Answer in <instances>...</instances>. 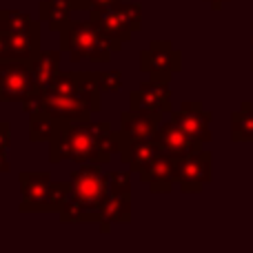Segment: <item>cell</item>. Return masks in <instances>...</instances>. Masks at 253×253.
<instances>
[{
  "label": "cell",
  "mask_w": 253,
  "mask_h": 253,
  "mask_svg": "<svg viewBox=\"0 0 253 253\" xmlns=\"http://www.w3.org/2000/svg\"><path fill=\"white\" fill-rule=\"evenodd\" d=\"M53 135L49 140V162L58 165L62 160L87 165L100 162L109 165L111 158L120 153L118 131L111 129L109 120L100 123H74L67 118H53Z\"/></svg>",
  "instance_id": "obj_1"
},
{
  "label": "cell",
  "mask_w": 253,
  "mask_h": 253,
  "mask_svg": "<svg viewBox=\"0 0 253 253\" xmlns=\"http://www.w3.org/2000/svg\"><path fill=\"white\" fill-rule=\"evenodd\" d=\"M31 91V60H0V102H22Z\"/></svg>",
  "instance_id": "obj_7"
},
{
  "label": "cell",
  "mask_w": 253,
  "mask_h": 253,
  "mask_svg": "<svg viewBox=\"0 0 253 253\" xmlns=\"http://www.w3.org/2000/svg\"><path fill=\"white\" fill-rule=\"evenodd\" d=\"M178 169H180V158L162 151L160 156L153 158V162L142 173H138V178L153 193H169L173 191V184H178Z\"/></svg>",
  "instance_id": "obj_12"
},
{
  "label": "cell",
  "mask_w": 253,
  "mask_h": 253,
  "mask_svg": "<svg viewBox=\"0 0 253 253\" xmlns=\"http://www.w3.org/2000/svg\"><path fill=\"white\" fill-rule=\"evenodd\" d=\"M162 116L165 114H160V111H123L120 114V131L135 140L153 138L158 126L162 125Z\"/></svg>",
  "instance_id": "obj_15"
},
{
  "label": "cell",
  "mask_w": 253,
  "mask_h": 253,
  "mask_svg": "<svg viewBox=\"0 0 253 253\" xmlns=\"http://www.w3.org/2000/svg\"><path fill=\"white\" fill-rule=\"evenodd\" d=\"M171 120H173L180 129L187 131L189 135L198 138L202 144L213 140V133H211V129H209L211 120H213V114L207 111L200 100H184L178 111H171Z\"/></svg>",
  "instance_id": "obj_10"
},
{
  "label": "cell",
  "mask_w": 253,
  "mask_h": 253,
  "mask_svg": "<svg viewBox=\"0 0 253 253\" xmlns=\"http://www.w3.org/2000/svg\"><path fill=\"white\" fill-rule=\"evenodd\" d=\"M129 109H133V111H160V114L173 111V107H171L169 83H162V80H156V78L142 80L140 87L129 93Z\"/></svg>",
  "instance_id": "obj_9"
},
{
  "label": "cell",
  "mask_w": 253,
  "mask_h": 253,
  "mask_svg": "<svg viewBox=\"0 0 253 253\" xmlns=\"http://www.w3.org/2000/svg\"><path fill=\"white\" fill-rule=\"evenodd\" d=\"M58 34H60V49L67 51L71 62H109L114 56V51L107 44V38L98 31L91 18L89 20H69Z\"/></svg>",
  "instance_id": "obj_3"
},
{
  "label": "cell",
  "mask_w": 253,
  "mask_h": 253,
  "mask_svg": "<svg viewBox=\"0 0 253 253\" xmlns=\"http://www.w3.org/2000/svg\"><path fill=\"white\" fill-rule=\"evenodd\" d=\"M213 180V153L202 149L198 153L180 158L178 187L182 193H200L205 184Z\"/></svg>",
  "instance_id": "obj_8"
},
{
  "label": "cell",
  "mask_w": 253,
  "mask_h": 253,
  "mask_svg": "<svg viewBox=\"0 0 253 253\" xmlns=\"http://www.w3.org/2000/svg\"><path fill=\"white\" fill-rule=\"evenodd\" d=\"M40 98V111L49 114L51 118H67L74 123H89L96 114L93 107L78 93H58L53 89L36 91Z\"/></svg>",
  "instance_id": "obj_5"
},
{
  "label": "cell",
  "mask_w": 253,
  "mask_h": 253,
  "mask_svg": "<svg viewBox=\"0 0 253 253\" xmlns=\"http://www.w3.org/2000/svg\"><path fill=\"white\" fill-rule=\"evenodd\" d=\"M4 53H7V34L0 29V60H4Z\"/></svg>",
  "instance_id": "obj_30"
},
{
  "label": "cell",
  "mask_w": 253,
  "mask_h": 253,
  "mask_svg": "<svg viewBox=\"0 0 253 253\" xmlns=\"http://www.w3.org/2000/svg\"><path fill=\"white\" fill-rule=\"evenodd\" d=\"M40 53V27L31 31L7 34V53L4 60H34Z\"/></svg>",
  "instance_id": "obj_17"
},
{
  "label": "cell",
  "mask_w": 253,
  "mask_h": 253,
  "mask_svg": "<svg viewBox=\"0 0 253 253\" xmlns=\"http://www.w3.org/2000/svg\"><path fill=\"white\" fill-rule=\"evenodd\" d=\"M40 27L38 20L27 16L25 11H16V9H2L0 11V29L4 34H16V31H31Z\"/></svg>",
  "instance_id": "obj_21"
},
{
  "label": "cell",
  "mask_w": 253,
  "mask_h": 253,
  "mask_svg": "<svg viewBox=\"0 0 253 253\" xmlns=\"http://www.w3.org/2000/svg\"><path fill=\"white\" fill-rule=\"evenodd\" d=\"M109 196V178L102 173L100 162H87L78 171L71 173L69 193L65 198V205L60 207L62 224L76 222H93L100 224L102 205Z\"/></svg>",
  "instance_id": "obj_2"
},
{
  "label": "cell",
  "mask_w": 253,
  "mask_h": 253,
  "mask_svg": "<svg viewBox=\"0 0 253 253\" xmlns=\"http://www.w3.org/2000/svg\"><path fill=\"white\" fill-rule=\"evenodd\" d=\"M100 83L105 93H116L123 89V74L120 71H100Z\"/></svg>",
  "instance_id": "obj_26"
},
{
  "label": "cell",
  "mask_w": 253,
  "mask_h": 253,
  "mask_svg": "<svg viewBox=\"0 0 253 253\" xmlns=\"http://www.w3.org/2000/svg\"><path fill=\"white\" fill-rule=\"evenodd\" d=\"M138 67L151 78L171 83V78L182 71V53L173 49L169 40H151L149 47L140 51Z\"/></svg>",
  "instance_id": "obj_4"
},
{
  "label": "cell",
  "mask_w": 253,
  "mask_h": 253,
  "mask_svg": "<svg viewBox=\"0 0 253 253\" xmlns=\"http://www.w3.org/2000/svg\"><path fill=\"white\" fill-rule=\"evenodd\" d=\"M118 142H120V160L125 165H129V169L133 173H142L149 165L153 162V158L160 156L162 147L156 138H144V140H135L129 138L126 133L118 131Z\"/></svg>",
  "instance_id": "obj_11"
},
{
  "label": "cell",
  "mask_w": 253,
  "mask_h": 253,
  "mask_svg": "<svg viewBox=\"0 0 253 253\" xmlns=\"http://www.w3.org/2000/svg\"><path fill=\"white\" fill-rule=\"evenodd\" d=\"M153 138L160 142L162 151L171 153L175 158H184V156H191V153L202 151V142L193 135H189L184 129H180L173 120H162V125L158 126L156 135Z\"/></svg>",
  "instance_id": "obj_14"
},
{
  "label": "cell",
  "mask_w": 253,
  "mask_h": 253,
  "mask_svg": "<svg viewBox=\"0 0 253 253\" xmlns=\"http://www.w3.org/2000/svg\"><path fill=\"white\" fill-rule=\"evenodd\" d=\"M118 7L123 9V13L126 16V20H129L133 34L142 29V4L133 2V0H125V2H118Z\"/></svg>",
  "instance_id": "obj_25"
},
{
  "label": "cell",
  "mask_w": 253,
  "mask_h": 253,
  "mask_svg": "<svg viewBox=\"0 0 253 253\" xmlns=\"http://www.w3.org/2000/svg\"><path fill=\"white\" fill-rule=\"evenodd\" d=\"M207 4H211V9H213V11H220V9L224 7V4L229 2V0H205Z\"/></svg>",
  "instance_id": "obj_31"
},
{
  "label": "cell",
  "mask_w": 253,
  "mask_h": 253,
  "mask_svg": "<svg viewBox=\"0 0 253 253\" xmlns=\"http://www.w3.org/2000/svg\"><path fill=\"white\" fill-rule=\"evenodd\" d=\"M131 173H133L131 169L107 173V178H109V193H116V196H131Z\"/></svg>",
  "instance_id": "obj_24"
},
{
  "label": "cell",
  "mask_w": 253,
  "mask_h": 253,
  "mask_svg": "<svg viewBox=\"0 0 253 253\" xmlns=\"http://www.w3.org/2000/svg\"><path fill=\"white\" fill-rule=\"evenodd\" d=\"M251 69H253V51H251Z\"/></svg>",
  "instance_id": "obj_33"
},
{
  "label": "cell",
  "mask_w": 253,
  "mask_h": 253,
  "mask_svg": "<svg viewBox=\"0 0 253 253\" xmlns=\"http://www.w3.org/2000/svg\"><path fill=\"white\" fill-rule=\"evenodd\" d=\"M71 11H74V0H40L38 2L40 22H47L49 29L53 31H60L71 20Z\"/></svg>",
  "instance_id": "obj_19"
},
{
  "label": "cell",
  "mask_w": 253,
  "mask_h": 253,
  "mask_svg": "<svg viewBox=\"0 0 253 253\" xmlns=\"http://www.w3.org/2000/svg\"><path fill=\"white\" fill-rule=\"evenodd\" d=\"M60 60H62V49L58 51H40L38 56L31 60V83H34V91L49 87L60 74Z\"/></svg>",
  "instance_id": "obj_16"
},
{
  "label": "cell",
  "mask_w": 253,
  "mask_h": 253,
  "mask_svg": "<svg viewBox=\"0 0 253 253\" xmlns=\"http://www.w3.org/2000/svg\"><path fill=\"white\" fill-rule=\"evenodd\" d=\"M11 144V125L7 120H0V149H9Z\"/></svg>",
  "instance_id": "obj_27"
},
{
  "label": "cell",
  "mask_w": 253,
  "mask_h": 253,
  "mask_svg": "<svg viewBox=\"0 0 253 253\" xmlns=\"http://www.w3.org/2000/svg\"><path fill=\"white\" fill-rule=\"evenodd\" d=\"M67 193H69V182H53L51 191L47 193V198L42 200L36 213H58L60 207L65 205Z\"/></svg>",
  "instance_id": "obj_23"
},
{
  "label": "cell",
  "mask_w": 253,
  "mask_h": 253,
  "mask_svg": "<svg viewBox=\"0 0 253 253\" xmlns=\"http://www.w3.org/2000/svg\"><path fill=\"white\" fill-rule=\"evenodd\" d=\"M11 171V165L7 160V149H0V173H9Z\"/></svg>",
  "instance_id": "obj_29"
},
{
  "label": "cell",
  "mask_w": 253,
  "mask_h": 253,
  "mask_svg": "<svg viewBox=\"0 0 253 253\" xmlns=\"http://www.w3.org/2000/svg\"><path fill=\"white\" fill-rule=\"evenodd\" d=\"M231 140L253 142V105L249 100H242L240 109L231 114Z\"/></svg>",
  "instance_id": "obj_20"
},
{
  "label": "cell",
  "mask_w": 253,
  "mask_h": 253,
  "mask_svg": "<svg viewBox=\"0 0 253 253\" xmlns=\"http://www.w3.org/2000/svg\"><path fill=\"white\" fill-rule=\"evenodd\" d=\"M18 182H20V193H22L18 211L20 213H36L53 187L51 173L49 171H22L18 175Z\"/></svg>",
  "instance_id": "obj_13"
},
{
  "label": "cell",
  "mask_w": 253,
  "mask_h": 253,
  "mask_svg": "<svg viewBox=\"0 0 253 253\" xmlns=\"http://www.w3.org/2000/svg\"><path fill=\"white\" fill-rule=\"evenodd\" d=\"M53 123L56 120L44 111L29 114V140L31 142H49L53 135Z\"/></svg>",
  "instance_id": "obj_22"
},
{
  "label": "cell",
  "mask_w": 253,
  "mask_h": 253,
  "mask_svg": "<svg viewBox=\"0 0 253 253\" xmlns=\"http://www.w3.org/2000/svg\"><path fill=\"white\" fill-rule=\"evenodd\" d=\"M102 220H100V231L109 233L114 224H129L131 222V196H116L109 193L102 205L100 211Z\"/></svg>",
  "instance_id": "obj_18"
},
{
  "label": "cell",
  "mask_w": 253,
  "mask_h": 253,
  "mask_svg": "<svg viewBox=\"0 0 253 253\" xmlns=\"http://www.w3.org/2000/svg\"><path fill=\"white\" fill-rule=\"evenodd\" d=\"M89 18L98 27V31L107 38V44L114 53H118L123 49V44L129 42L131 36H133V29H131L129 20H126V16L118 4H114V7L96 4V7L89 9Z\"/></svg>",
  "instance_id": "obj_6"
},
{
  "label": "cell",
  "mask_w": 253,
  "mask_h": 253,
  "mask_svg": "<svg viewBox=\"0 0 253 253\" xmlns=\"http://www.w3.org/2000/svg\"><path fill=\"white\" fill-rule=\"evenodd\" d=\"M118 2H125V0H84V7H87V11L91 7H96V4H102V7H114V4Z\"/></svg>",
  "instance_id": "obj_28"
},
{
  "label": "cell",
  "mask_w": 253,
  "mask_h": 253,
  "mask_svg": "<svg viewBox=\"0 0 253 253\" xmlns=\"http://www.w3.org/2000/svg\"><path fill=\"white\" fill-rule=\"evenodd\" d=\"M251 51H253V22H251Z\"/></svg>",
  "instance_id": "obj_32"
}]
</instances>
